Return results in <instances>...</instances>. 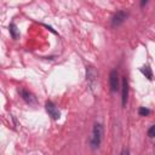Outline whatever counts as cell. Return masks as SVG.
<instances>
[{"label": "cell", "mask_w": 155, "mask_h": 155, "mask_svg": "<svg viewBox=\"0 0 155 155\" xmlns=\"http://www.w3.org/2000/svg\"><path fill=\"white\" fill-rule=\"evenodd\" d=\"M103 139V126L99 122H96L92 128V136L90 138V145L92 149H98Z\"/></svg>", "instance_id": "6da1fadb"}, {"label": "cell", "mask_w": 155, "mask_h": 155, "mask_svg": "<svg viewBox=\"0 0 155 155\" xmlns=\"http://www.w3.org/2000/svg\"><path fill=\"white\" fill-rule=\"evenodd\" d=\"M86 81H87L91 91H93L97 86V73H96L94 68L91 65L86 67Z\"/></svg>", "instance_id": "7a4b0ae2"}, {"label": "cell", "mask_w": 155, "mask_h": 155, "mask_svg": "<svg viewBox=\"0 0 155 155\" xmlns=\"http://www.w3.org/2000/svg\"><path fill=\"white\" fill-rule=\"evenodd\" d=\"M127 16H128L127 12H125V11H122V10L117 11V12L111 17V27H119V25H121V24L125 22V19L127 18Z\"/></svg>", "instance_id": "3957f363"}, {"label": "cell", "mask_w": 155, "mask_h": 155, "mask_svg": "<svg viewBox=\"0 0 155 155\" xmlns=\"http://www.w3.org/2000/svg\"><path fill=\"white\" fill-rule=\"evenodd\" d=\"M109 86L111 92H116L120 87V81H119V74L116 70H111L109 74Z\"/></svg>", "instance_id": "277c9868"}, {"label": "cell", "mask_w": 155, "mask_h": 155, "mask_svg": "<svg viewBox=\"0 0 155 155\" xmlns=\"http://www.w3.org/2000/svg\"><path fill=\"white\" fill-rule=\"evenodd\" d=\"M45 109H46V111L48 113V115H50L53 120H58V119L61 117V113H59L58 108H57L51 101H47V102H46Z\"/></svg>", "instance_id": "5b68a950"}, {"label": "cell", "mask_w": 155, "mask_h": 155, "mask_svg": "<svg viewBox=\"0 0 155 155\" xmlns=\"http://www.w3.org/2000/svg\"><path fill=\"white\" fill-rule=\"evenodd\" d=\"M127 98H128V81H127L126 76H124L122 81H121V104H122V107H126Z\"/></svg>", "instance_id": "8992f818"}, {"label": "cell", "mask_w": 155, "mask_h": 155, "mask_svg": "<svg viewBox=\"0 0 155 155\" xmlns=\"http://www.w3.org/2000/svg\"><path fill=\"white\" fill-rule=\"evenodd\" d=\"M19 94H21V97L23 98L24 102H27V103H29V104H34V103H35V97H34L29 91H27V90H24V88H21V90H19Z\"/></svg>", "instance_id": "52a82bcc"}, {"label": "cell", "mask_w": 155, "mask_h": 155, "mask_svg": "<svg viewBox=\"0 0 155 155\" xmlns=\"http://www.w3.org/2000/svg\"><path fill=\"white\" fill-rule=\"evenodd\" d=\"M8 31H10V34H11L12 39H17V38L19 36V31H18L17 25H16L15 23H10V25H8Z\"/></svg>", "instance_id": "ba28073f"}, {"label": "cell", "mask_w": 155, "mask_h": 155, "mask_svg": "<svg viewBox=\"0 0 155 155\" xmlns=\"http://www.w3.org/2000/svg\"><path fill=\"white\" fill-rule=\"evenodd\" d=\"M140 73H142L143 75H145V78H147L148 80H151V79H153V73H151V69H150L148 65H145V67L140 68Z\"/></svg>", "instance_id": "9c48e42d"}, {"label": "cell", "mask_w": 155, "mask_h": 155, "mask_svg": "<svg viewBox=\"0 0 155 155\" xmlns=\"http://www.w3.org/2000/svg\"><path fill=\"white\" fill-rule=\"evenodd\" d=\"M138 113H139V115H140V116H147V115H149V114H150V110H149V109H147V108H144V107H140V108H139V110H138Z\"/></svg>", "instance_id": "30bf717a"}, {"label": "cell", "mask_w": 155, "mask_h": 155, "mask_svg": "<svg viewBox=\"0 0 155 155\" xmlns=\"http://www.w3.org/2000/svg\"><path fill=\"white\" fill-rule=\"evenodd\" d=\"M148 137H150V138H154L155 137V125L150 126V128L148 130Z\"/></svg>", "instance_id": "8fae6325"}, {"label": "cell", "mask_w": 155, "mask_h": 155, "mask_svg": "<svg viewBox=\"0 0 155 155\" xmlns=\"http://www.w3.org/2000/svg\"><path fill=\"white\" fill-rule=\"evenodd\" d=\"M149 0H140V7H144L147 4H148Z\"/></svg>", "instance_id": "7c38bea8"}, {"label": "cell", "mask_w": 155, "mask_h": 155, "mask_svg": "<svg viewBox=\"0 0 155 155\" xmlns=\"http://www.w3.org/2000/svg\"><path fill=\"white\" fill-rule=\"evenodd\" d=\"M121 154H128V150H122V153Z\"/></svg>", "instance_id": "4fadbf2b"}]
</instances>
